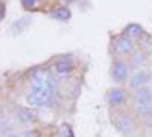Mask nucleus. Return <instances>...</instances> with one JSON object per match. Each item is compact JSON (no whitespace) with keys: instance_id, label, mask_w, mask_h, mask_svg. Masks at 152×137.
Masks as SVG:
<instances>
[{"instance_id":"nucleus-1","label":"nucleus","mask_w":152,"mask_h":137,"mask_svg":"<svg viewBox=\"0 0 152 137\" xmlns=\"http://www.w3.org/2000/svg\"><path fill=\"white\" fill-rule=\"evenodd\" d=\"M59 93L58 78L52 73L50 67L34 69L29 81V93L26 96V105L32 108L47 107L55 102Z\"/></svg>"},{"instance_id":"nucleus-2","label":"nucleus","mask_w":152,"mask_h":137,"mask_svg":"<svg viewBox=\"0 0 152 137\" xmlns=\"http://www.w3.org/2000/svg\"><path fill=\"white\" fill-rule=\"evenodd\" d=\"M110 122L113 128L123 137H135L140 130V122L131 108H110Z\"/></svg>"},{"instance_id":"nucleus-3","label":"nucleus","mask_w":152,"mask_h":137,"mask_svg":"<svg viewBox=\"0 0 152 137\" xmlns=\"http://www.w3.org/2000/svg\"><path fill=\"white\" fill-rule=\"evenodd\" d=\"M138 43L129 38L128 35H125L123 32L113 35L110 40V52L113 56H119V58H126L128 59L131 55H134L138 51Z\"/></svg>"},{"instance_id":"nucleus-4","label":"nucleus","mask_w":152,"mask_h":137,"mask_svg":"<svg viewBox=\"0 0 152 137\" xmlns=\"http://www.w3.org/2000/svg\"><path fill=\"white\" fill-rule=\"evenodd\" d=\"M131 67L126 58L113 56L110 64V78L114 82V85H125L128 84V79L131 76Z\"/></svg>"},{"instance_id":"nucleus-5","label":"nucleus","mask_w":152,"mask_h":137,"mask_svg":"<svg viewBox=\"0 0 152 137\" xmlns=\"http://www.w3.org/2000/svg\"><path fill=\"white\" fill-rule=\"evenodd\" d=\"M52 73L58 79L61 78H67L76 70V61H75V56L72 53H62V55H58L53 58L52 64L49 66Z\"/></svg>"},{"instance_id":"nucleus-6","label":"nucleus","mask_w":152,"mask_h":137,"mask_svg":"<svg viewBox=\"0 0 152 137\" xmlns=\"http://www.w3.org/2000/svg\"><path fill=\"white\" fill-rule=\"evenodd\" d=\"M129 101H131V93L126 92V89H123V85L111 87V89H108V92L105 95V102H107L108 108L126 107Z\"/></svg>"},{"instance_id":"nucleus-7","label":"nucleus","mask_w":152,"mask_h":137,"mask_svg":"<svg viewBox=\"0 0 152 137\" xmlns=\"http://www.w3.org/2000/svg\"><path fill=\"white\" fill-rule=\"evenodd\" d=\"M12 119L20 125H32L38 120V113L37 108H32L29 105H20L15 104L12 107Z\"/></svg>"},{"instance_id":"nucleus-8","label":"nucleus","mask_w":152,"mask_h":137,"mask_svg":"<svg viewBox=\"0 0 152 137\" xmlns=\"http://www.w3.org/2000/svg\"><path fill=\"white\" fill-rule=\"evenodd\" d=\"M151 81H152V72L148 67H143V69H138L131 73L126 85H128V89L131 92H134L138 89H143V87H148L151 84Z\"/></svg>"},{"instance_id":"nucleus-9","label":"nucleus","mask_w":152,"mask_h":137,"mask_svg":"<svg viewBox=\"0 0 152 137\" xmlns=\"http://www.w3.org/2000/svg\"><path fill=\"white\" fill-rule=\"evenodd\" d=\"M47 15L52 18V20H56V21H61V23H66L69 20H72V9L69 5H58V6H53L50 8V11L47 12Z\"/></svg>"},{"instance_id":"nucleus-10","label":"nucleus","mask_w":152,"mask_h":137,"mask_svg":"<svg viewBox=\"0 0 152 137\" xmlns=\"http://www.w3.org/2000/svg\"><path fill=\"white\" fill-rule=\"evenodd\" d=\"M125 35H128L129 38H132L134 41H137V43H140L145 37L148 35L146 34V31H145V28L142 26V24H138V23H128L126 26L123 28V31H122Z\"/></svg>"},{"instance_id":"nucleus-11","label":"nucleus","mask_w":152,"mask_h":137,"mask_svg":"<svg viewBox=\"0 0 152 137\" xmlns=\"http://www.w3.org/2000/svg\"><path fill=\"white\" fill-rule=\"evenodd\" d=\"M148 59H149L148 52L143 51V49H138L134 55H131V56L128 58V63H129L131 70L135 72V70H138V69L148 67Z\"/></svg>"},{"instance_id":"nucleus-12","label":"nucleus","mask_w":152,"mask_h":137,"mask_svg":"<svg viewBox=\"0 0 152 137\" xmlns=\"http://www.w3.org/2000/svg\"><path fill=\"white\" fill-rule=\"evenodd\" d=\"M31 23H32V17H31V15L20 17V18H17L14 23L11 24V32H14V34H21L24 29L29 26Z\"/></svg>"},{"instance_id":"nucleus-13","label":"nucleus","mask_w":152,"mask_h":137,"mask_svg":"<svg viewBox=\"0 0 152 137\" xmlns=\"http://www.w3.org/2000/svg\"><path fill=\"white\" fill-rule=\"evenodd\" d=\"M0 130H2V136L6 137L9 133L15 131L14 130V123H12V119L6 114H2V119H0Z\"/></svg>"},{"instance_id":"nucleus-14","label":"nucleus","mask_w":152,"mask_h":137,"mask_svg":"<svg viewBox=\"0 0 152 137\" xmlns=\"http://www.w3.org/2000/svg\"><path fill=\"white\" fill-rule=\"evenodd\" d=\"M55 137H75V133H73V130H72V127L69 125V123L64 122L58 127Z\"/></svg>"},{"instance_id":"nucleus-15","label":"nucleus","mask_w":152,"mask_h":137,"mask_svg":"<svg viewBox=\"0 0 152 137\" xmlns=\"http://www.w3.org/2000/svg\"><path fill=\"white\" fill-rule=\"evenodd\" d=\"M24 11H37L41 5V0H18Z\"/></svg>"},{"instance_id":"nucleus-16","label":"nucleus","mask_w":152,"mask_h":137,"mask_svg":"<svg viewBox=\"0 0 152 137\" xmlns=\"http://www.w3.org/2000/svg\"><path fill=\"white\" fill-rule=\"evenodd\" d=\"M8 12V0H0V21H5Z\"/></svg>"},{"instance_id":"nucleus-17","label":"nucleus","mask_w":152,"mask_h":137,"mask_svg":"<svg viewBox=\"0 0 152 137\" xmlns=\"http://www.w3.org/2000/svg\"><path fill=\"white\" fill-rule=\"evenodd\" d=\"M6 137H28V133H21V131H12Z\"/></svg>"},{"instance_id":"nucleus-18","label":"nucleus","mask_w":152,"mask_h":137,"mask_svg":"<svg viewBox=\"0 0 152 137\" xmlns=\"http://www.w3.org/2000/svg\"><path fill=\"white\" fill-rule=\"evenodd\" d=\"M56 2H59V5H72L73 2H76V0H56Z\"/></svg>"},{"instance_id":"nucleus-19","label":"nucleus","mask_w":152,"mask_h":137,"mask_svg":"<svg viewBox=\"0 0 152 137\" xmlns=\"http://www.w3.org/2000/svg\"><path fill=\"white\" fill-rule=\"evenodd\" d=\"M28 137H40L37 131H28Z\"/></svg>"},{"instance_id":"nucleus-20","label":"nucleus","mask_w":152,"mask_h":137,"mask_svg":"<svg viewBox=\"0 0 152 137\" xmlns=\"http://www.w3.org/2000/svg\"><path fill=\"white\" fill-rule=\"evenodd\" d=\"M53 137H55V136H53Z\"/></svg>"}]
</instances>
